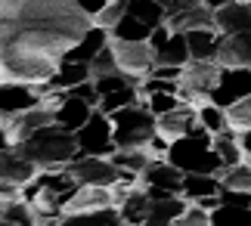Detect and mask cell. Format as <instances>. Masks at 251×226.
<instances>
[{"label":"cell","instance_id":"cell-23","mask_svg":"<svg viewBox=\"0 0 251 226\" xmlns=\"http://www.w3.org/2000/svg\"><path fill=\"white\" fill-rule=\"evenodd\" d=\"M149 208H152V199H149L146 186H133V189L127 192V199L118 204L121 223H146Z\"/></svg>","mask_w":251,"mask_h":226},{"label":"cell","instance_id":"cell-40","mask_svg":"<svg viewBox=\"0 0 251 226\" xmlns=\"http://www.w3.org/2000/svg\"><path fill=\"white\" fill-rule=\"evenodd\" d=\"M183 100H180V93H168V90H161V93H149L146 96V105L155 115H165V112H171V109H177Z\"/></svg>","mask_w":251,"mask_h":226},{"label":"cell","instance_id":"cell-15","mask_svg":"<svg viewBox=\"0 0 251 226\" xmlns=\"http://www.w3.org/2000/svg\"><path fill=\"white\" fill-rule=\"evenodd\" d=\"M37 164L31 158H25L16 146H3V155H0V180L3 183H16V186H25L37 176Z\"/></svg>","mask_w":251,"mask_h":226},{"label":"cell","instance_id":"cell-9","mask_svg":"<svg viewBox=\"0 0 251 226\" xmlns=\"http://www.w3.org/2000/svg\"><path fill=\"white\" fill-rule=\"evenodd\" d=\"M78 136V146H81V155H112L118 146H115V124L112 118L96 109L90 115V121H87L81 130H75Z\"/></svg>","mask_w":251,"mask_h":226},{"label":"cell","instance_id":"cell-1","mask_svg":"<svg viewBox=\"0 0 251 226\" xmlns=\"http://www.w3.org/2000/svg\"><path fill=\"white\" fill-rule=\"evenodd\" d=\"M93 28L78 0H3L0 84H44Z\"/></svg>","mask_w":251,"mask_h":226},{"label":"cell","instance_id":"cell-39","mask_svg":"<svg viewBox=\"0 0 251 226\" xmlns=\"http://www.w3.org/2000/svg\"><path fill=\"white\" fill-rule=\"evenodd\" d=\"M112 72H121V68H118V59H115L112 47H105V50H100L90 59V75L93 77H102V75H112Z\"/></svg>","mask_w":251,"mask_h":226},{"label":"cell","instance_id":"cell-33","mask_svg":"<svg viewBox=\"0 0 251 226\" xmlns=\"http://www.w3.org/2000/svg\"><path fill=\"white\" fill-rule=\"evenodd\" d=\"M220 183H224L226 189L251 192V161H239V164L224 168V171H220Z\"/></svg>","mask_w":251,"mask_h":226},{"label":"cell","instance_id":"cell-6","mask_svg":"<svg viewBox=\"0 0 251 226\" xmlns=\"http://www.w3.org/2000/svg\"><path fill=\"white\" fill-rule=\"evenodd\" d=\"M109 47H112L115 59H118V68L124 75L143 81V77H149L155 72V47L149 41H121V37H112Z\"/></svg>","mask_w":251,"mask_h":226},{"label":"cell","instance_id":"cell-32","mask_svg":"<svg viewBox=\"0 0 251 226\" xmlns=\"http://www.w3.org/2000/svg\"><path fill=\"white\" fill-rule=\"evenodd\" d=\"M65 226H93V223H121L118 208H100V211H87V214H69L62 217Z\"/></svg>","mask_w":251,"mask_h":226},{"label":"cell","instance_id":"cell-31","mask_svg":"<svg viewBox=\"0 0 251 226\" xmlns=\"http://www.w3.org/2000/svg\"><path fill=\"white\" fill-rule=\"evenodd\" d=\"M127 13H133L137 19H143V22L152 25V28H158V25L168 22V9L161 6L158 0H130V3H127Z\"/></svg>","mask_w":251,"mask_h":226},{"label":"cell","instance_id":"cell-25","mask_svg":"<svg viewBox=\"0 0 251 226\" xmlns=\"http://www.w3.org/2000/svg\"><path fill=\"white\" fill-rule=\"evenodd\" d=\"M224 183H220L217 174H186L183 176V195L189 201H199L205 195H220Z\"/></svg>","mask_w":251,"mask_h":226},{"label":"cell","instance_id":"cell-11","mask_svg":"<svg viewBox=\"0 0 251 226\" xmlns=\"http://www.w3.org/2000/svg\"><path fill=\"white\" fill-rule=\"evenodd\" d=\"M245 96H251V68L224 65L220 81L214 87V93H211V102H217L220 109H229V105H236Z\"/></svg>","mask_w":251,"mask_h":226},{"label":"cell","instance_id":"cell-24","mask_svg":"<svg viewBox=\"0 0 251 226\" xmlns=\"http://www.w3.org/2000/svg\"><path fill=\"white\" fill-rule=\"evenodd\" d=\"M186 37H189L192 59H217L220 37H224L217 28H192V31H186Z\"/></svg>","mask_w":251,"mask_h":226},{"label":"cell","instance_id":"cell-13","mask_svg":"<svg viewBox=\"0 0 251 226\" xmlns=\"http://www.w3.org/2000/svg\"><path fill=\"white\" fill-rule=\"evenodd\" d=\"M196 124H199V105L180 102L177 109L158 115V136H165L168 143H174V140H180V136H186Z\"/></svg>","mask_w":251,"mask_h":226},{"label":"cell","instance_id":"cell-17","mask_svg":"<svg viewBox=\"0 0 251 226\" xmlns=\"http://www.w3.org/2000/svg\"><path fill=\"white\" fill-rule=\"evenodd\" d=\"M168 25L174 31H192V28H214V6L211 0H196V3L177 9L168 16Z\"/></svg>","mask_w":251,"mask_h":226},{"label":"cell","instance_id":"cell-30","mask_svg":"<svg viewBox=\"0 0 251 226\" xmlns=\"http://www.w3.org/2000/svg\"><path fill=\"white\" fill-rule=\"evenodd\" d=\"M152 31H155L152 25H146L143 19H137L133 13H127L118 25L112 28V37H121V41H149Z\"/></svg>","mask_w":251,"mask_h":226},{"label":"cell","instance_id":"cell-28","mask_svg":"<svg viewBox=\"0 0 251 226\" xmlns=\"http://www.w3.org/2000/svg\"><path fill=\"white\" fill-rule=\"evenodd\" d=\"M214 149H217L220 158H224V168L245 161V152H242V143H239V130H236V127H226V130L214 133Z\"/></svg>","mask_w":251,"mask_h":226},{"label":"cell","instance_id":"cell-3","mask_svg":"<svg viewBox=\"0 0 251 226\" xmlns=\"http://www.w3.org/2000/svg\"><path fill=\"white\" fill-rule=\"evenodd\" d=\"M168 161H174L183 174H217L220 176V171H224V158L214 149V133L208 127H201V121L186 136L171 143Z\"/></svg>","mask_w":251,"mask_h":226},{"label":"cell","instance_id":"cell-7","mask_svg":"<svg viewBox=\"0 0 251 226\" xmlns=\"http://www.w3.org/2000/svg\"><path fill=\"white\" fill-rule=\"evenodd\" d=\"M72 180L90 183V186H115L124 180V171L115 164L109 155H78L75 161L65 164Z\"/></svg>","mask_w":251,"mask_h":226},{"label":"cell","instance_id":"cell-35","mask_svg":"<svg viewBox=\"0 0 251 226\" xmlns=\"http://www.w3.org/2000/svg\"><path fill=\"white\" fill-rule=\"evenodd\" d=\"M199 121H201V127H208L211 133H220V130L229 127V115H226V109H220L217 102H205V105H199Z\"/></svg>","mask_w":251,"mask_h":226},{"label":"cell","instance_id":"cell-27","mask_svg":"<svg viewBox=\"0 0 251 226\" xmlns=\"http://www.w3.org/2000/svg\"><path fill=\"white\" fill-rule=\"evenodd\" d=\"M0 223H3V226H37L31 201L22 199V195L3 201V208H0Z\"/></svg>","mask_w":251,"mask_h":226},{"label":"cell","instance_id":"cell-42","mask_svg":"<svg viewBox=\"0 0 251 226\" xmlns=\"http://www.w3.org/2000/svg\"><path fill=\"white\" fill-rule=\"evenodd\" d=\"M239 143H242L245 161H251V130H239Z\"/></svg>","mask_w":251,"mask_h":226},{"label":"cell","instance_id":"cell-19","mask_svg":"<svg viewBox=\"0 0 251 226\" xmlns=\"http://www.w3.org/2000/svg\"><path fill=\"white\" fill-rule=\"evenodd\" d=\"M93 112H96V105H90L87 100H81V96L65 93V100L59 102V109H56V124H62L65 130H81V127L90 121Z\"/></svg>","mask_w":251,"mask_h":226},{"label":"cell","instance_id":"cell-37","mask_svg":"<svg viewBox=\"0 0 251 226\" xmlns=\"http://www.w3.org/2000/svg\"><path fill=\"white\" fill-rule=\"evenodd\" d=\"M174 226H211V211L205 204H199V201H189L186 211L180 214V220Z\"/></svg>","mask_w":251,"mask_h":226},{"label":"cell","instance_id":"cell-20","mask_svg":"<svg viewBox=\"0 0 251 226\" xmlns=\"http://www.w3.org/2000/svg\"><path fill=\"white\" fill-rule=\"evenodd\" d=\"M189 199L186 195H165V199H152V208H149V226H174L180 220V214L186 211Z\"/></svg>","mask_w":251,"mask_h":226},{"label":"cell","instance_id":"cell-26","mask_svg":"<svg viewBox=\"0 0 251 226\" xmlns=\"http://www.w3.org/2000/svg\"><path fill=\"white\" fill-rule=\"evenodd\" d=\"M109 158L118 164L121 171H133V174H143L152 164L155 158V152L149 149V146H130V149H115Z\"/></svg>","mask_w":251,"mask_h":226},{"label":"cell","instance_id":"cell-36","mask_svg":"<svg viewBox=\"0 0 251 226\" xmlns=\"http://www.w3.org/2000/svg\"><path fill=\"white\" fill-rule=\"evenodd\" d=\"M217 223H251V208H242V204H217L211 211V226Z\"/></svg>","mask_w":251,"mask_h":226},{"label":"cell","instance_id":"cell-38","mask_svg":"<svg viewBox=\"0 0 251 226\" xmlns=\"http://www.w3.org/2000/svg\"><path fill=\"white\" fill-rule=\"evenodd\" d=\"M226 115H229V127H236V130H251V96L239 100L236 105H229Z\"/></svg>","mask_w":251,"mask_h":226},{"label":"cell","instance_id":"cell-10","mask_svg":"<svg viewBox=\"0 0 251 226\" xmlns=\"http://www.w3.org/2000/svg\"><path fill=\"white\" fill-rule=\"evenodd\" d=\"M183 174L174 161L168 158H152V164L140 174L143 186H146L149 199H165V195H183Z\"/></svg>","mask_w":251,"mask_h":226},{"label":"cell","instance_id":"cell-16","mask_svg":"<svg viewBox=\"0 0 251 226\" xmlns=\"http://www.w3.org/2000/svg\"><path fill=\"white\" fill-rule=\"evenodd\" d=\"M37 84H0V115H16L31 105H41Z\"/></svg>","mask_w":251,"mask_h":226},{"label":"cell","instance_id":"cell-8","mask_svg":"<svg viewBox=\"0 0 251 226\" xmlns=\"http://www.w3.org/2000/svg\"><path fill=\"white\" fill-rule=\"evenodd\" d=\"M0 118H3V146H19L22 140H28L34 130L53 124L56 112L47 109V105H31V109H25V112L0 115Z\"/></svg>","mask_w":251,"mask_h":226},{"label":"cell","instance_id":"cell-12","mask_svg":"<svg viewBox=\"0 0 251 226\" xmlns=\"http://www.w3.org/2000/svg\"><path fill=\"white\" fill-rule=\"evenodd\" d=\"M100 208H118V204H115L112 186H90V183H81L78 189H75V195L69 199V204H65V214H62V217H69V214L100 211Z\"/></svg>","mask_w":251,"mask_h":226},{"label":"cell","instance_id":"cell-14","mask_svg":"<svg viewBox=\"0 0 251 226\" xmlns=\"http://www.w3.org/2000/svg\"><path fill=\"white\" fill-rule=\"evenodd\" d=\"M214 28L220 34L251 31V0H224L214 9Z\"/></svg>","mask_w":251,"mask_h":226},{"label":"cell","instance_id":"cell-4","mask_svg":"<svg viewBox=\"0 0 251 226\" xmlns=\"http://www.w3.org/2000/svg\"><path fill=\"white\" fill-rule=\"evenodd\" d=\"M112 118L115 124V146L118 149H130V146H149L152 136L158 133V115L146 105V100L124 105Z\"/></svg>","mask_w":251,"mask_h":226},{"label":"cell","instance_id":"cell-18","mask_svg":"<svg viewBox=\"0 0 251 226\" xmlns=\"http://www.w3.org/2000/svg\"><path fill=\"white\" fill-rule=\"evenodd\" d=\"M217 62L233 68H251V31H236L220 37Z\"/></svg>","mask_w":251,"mask_h":226},{"label":"cell","instance_id":"cell-34","mask_svg":"<svg viewBox=\"0 0 251 226\" xmlns=\"http://www.w3.org/2000/svg\"><path fill=\"white\" fill-rule=\"evenodd\" d=\"M127 3H130V0H109V3H105L100 13L93 16V25H100V28H105V31H112V28L118 25L124 16H127Z\"/></svg>","mask_w":251,"mask_h":226},{"label":"cell","instance_id":"cell-2","mask_svg":"<svg viewBox=\"0 0 251 226\" xmlns=\"http://www.w3.org/2000/svg\"><path fill=\"white\" fill-rule=\"evenodd\" d=\"M25 158H31L41 171H50V168H65L69 161H75L81 155V146H78V136L75 130H65L62 124H47L41 130H34L28 140H22L16 146Z\"/></svg>","mask_w":251,"mask_h":226},{"label":"cell","instance_id":"cell-41","mask_svg":"<svg viewBox=\"0 0 251 226\" xmlns=\"http://www.w3.org/2000/svg\"><path fill=\"white\" fill-rule=\"evenodd\" d=\"M105 3H109V0H78V6L84 9V13H90V16H96Z\"/></svg>","mask_w":251,"mask_h":226},{"label":"cell","instance_id":"cell-22","mask_svg":"<svg viewBox=\"0 0 251 226\" xmlns=\"http://www.w3.org/2000/svg\"><path fill=\"white\" fill-rule=\"evenodd\" d=\"M192 59V50H189V37L186 31H174L171 28V37L168 44L161 47V50H155V65H186Z\"/></svg>","mask_w":251,"mask_h":226},{"label":"cell","instance_id":"cell-21","mask_svg":"<svg viewBox=\"0 0 251 226\" xmlns=\"http://www.w3.org/2000/svg\"><path fill=\"white\" fill-rule=\"evenodd\" d=\"M109 41H112V31H105V28H100V25H93L90 31H87L78 44L69 50V62H90V59L100 53V50H105L109 47Z\"/></svg>","mask_w":251,"mask_h":226},{"label":"cell","instance_id":"cell-5","mask_svg":"<svg viewBox=\"0 0 251 226\" xmlns=\"http://www.w3.org/2000/svg\"><path fill=\"white\" fill-rule=\"evenodd\" d=\"M220 72H224V65L217 59H189L180 75V100L192 102V105L211 102V93H214V87L220 81Z\"/></svg>","mask_w":251,"mask_h":226},{"label":"cell","instance_id":"cell-29","mask_svg":"<svg viewBox=\"0 0 251 226\" xmlns=\"http://www.w3.org/2000/svg\"><path fill=\"white\" fill-rule=\"evenodd\" d=\"M140 100H143V96H140V84H127V87H121V90H115V93H105L96 109L105 112V115H115L118 109L133 105V102H140Z\"/></svg>","mask_w":251,"mask_h":226}]
</instances>
